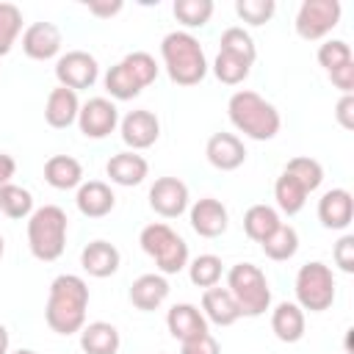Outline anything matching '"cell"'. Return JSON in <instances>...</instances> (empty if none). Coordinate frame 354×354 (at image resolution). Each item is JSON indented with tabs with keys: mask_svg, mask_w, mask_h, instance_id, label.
I'll list each match as a JSON object with an SVG mask.
<instances>
[{
	"mask_svg": "<svg viewBox=\"0 0 354 354\" xmlns=\"http://www.w3.org/2000/svg\"><path fill=\"white\" fill-rule=\"evenodd\" d=\"M227 116L238 133H243L246 138H254V141H271L282 127L279 111L266 97H260L257 91H249V88H241L230 97Z\"/></svg>",
	"mask_w": 354,
	"mask_h": 354,
	"instance_id": "obj_2",
	"label": "cell"
},
{
	"mask_svg": "<svg viewBox=\"0 0 354 354\" xmlns=\"http://www.w3.org/2000/svg\"><path fill=\"white\" fill-rule=\"evenodd\" d=\"M66 213L58 205H41L28 216V249L36 260L53 263L66 246Z\"/></svg>",
	"mask_w": 354,
	"mask_h": 354,
	"instance_id": "obj_4",
	"label": "cell"
},
{
	"mask_svg": "<svg viewBox=\"0 0 354 354\" xmlns=\"http://www.w3.org/2000/svg\"><path fill=\"white\" fill-rule=\"evenodd\" d=\"M279 213L271 207V205H252L246 213H243V230L252 241L263 243L277 227H279Z\"/></svg>",
	"mask_w": 354,
	"mask_h": 354,
	"instance_id": "obj_27",
	"label": "cell"
},
{
	"mask_svg": "<svg viewBox=\"0 0 354 354\" xmlns=\"http://www.w3.org/2000/svg\"><path fill=\"white\" fill-rule=\"evenodd\" d=\"M174 17L185 28H202L213 17V3L210 0H177L174 3Z\"/></svg>",
	"mask_w": 354,
	"mask_h": 354,
	"instance_id": "obj_37",
	"label": "cell"
},
{
	"mask_svg": "<svg viewBox=\"0 0 354 354\" xmlns=\"http://www.w3.org/2000/svg\"><path fill=\"white\" fill-rule=\"evenodd\" d=\"M227 290L232 293L241 315H246V318H257L271 307L268 279L252 263H235L227 271Z\"/></svg>",
	"mask_w": 354,
	"mask_h": 354,
	"instance_id": "obj_5",
	"label": "cell"
},
{
	"mask_svg": "<svg viewBox=\"0 0 354 354\" xmlns=\"http://www.w3.org/2000/svg\"><path fill=\"white\" fill-rule=\"evenodd\" d=\"M141 249L155 260L158 271L166 274H180L188 266V243L163 221L147 224L138 235Z\"/></svg>",
	"mask_w": 354,
	"mask_h": 354,
	"instance_id": "obj_6",
	"label": "cell"
},
{
	"mask_svg": "<svg viewBox=\"0 0 354 354\" xmlns=\"http://www.w3.org/2000/svg\"><path fill=\"white\" fill-rule=\"evenodd\" d=\"M282 171H288L290 177H296V180L304 185V191H307V194L318 191V188H321V183H324V166H321L315 158H307V155L290 158V160L285 163V169H282Z\"/></svg>",
	"mask_w": 354,
	"mask_h": 354,
	"instance_id": "obj_32",
	"label": "cell"
},
{
	"mask_svg": "<svg viewBox=\"0 0 354 354\" xmlns=\"http://www.w3.org/2000/svg\"><path fill=\"white\" fill-rule=\"evenodd\" d=\"M86 307H88V285L77 274H58L50 282L44 321L55 335H75L86 326Z\"/></svg>",
	"mask_w": 354,
	"mask_h": 354,
	"instance_id": "obj_1",
	"label": "cell"
},
{
	"mask_svg": "<svg viewBox=\"0 0 354 354\" xmlns=\"http://www.w3.org/2000/svg\"><path fill=\"white\" fill-rule=\"evenodd\" d=\"M119 133H122V141H124L133 152H138V149H147V147H152V144L158 141V136H160V122H158V116H155L152 111L138 108V111H130V113L119 122Z\"/></svg>",
	"mask_w": 354,
	"mask_h": 354,
	"instance_id": "obj_12",
	"label": "cell"
},
{
	"mask_svg": "<svg viewBox=\"0 0 354 354\" xmlns=\"http://www.w3.org/2000/svg\"><path fill=\"white\" fill-rule=\"evenodd\" d=\"M105 174L111 177V183L116 185H124V188H133V185H141L149 174V163L144 155L127 149V152H116L111 155V160L105 163Z\"/></svg>",
	"mask_w": 354,
	"mask_h": 354,
	"instance_id": "obj_17",
	"label": "cell"
},
{
	"mask_svg": "<svg viewBox=\"0 0 354 354\" xmlns=\"http://www.w3.org/2000/svg\"><path fill=\"white\" fill-rule=\"evenodd\" d=\"M8 343H11L8 340V329L0 324V354H8Z\"/></svg>",
	"mask_w": 354,
	"mask_h": 354,
	"instance_id": "obj_47",
	"label": "cell"
},
{
	"mask_svg": "<svg viewBox=\"0 0 354 354\" xmlns=\"http://www.w3.org/2000/svg\"><path fill=\"white\" fill-rule=\"evenodd\" d=\"M75 205H77V210H80L83 216H88V218H102V216H108V213L113 210L116 196H113V191H111L108 183H102V180H88V183H80V185H77Z\"/></svg>",
	"mask_w": 354,
	"mask_h": 354,
	"instance_id": "obj_19",
	"label": "cell"
},
{
	"mask_svg": "<svg viewBox=\"0 0 354 354\" xmlns=\"http://www.w3.org/2000/svg\"><path fill=\"white\" fill-rule=\"evenodd\" d=\"M277 11L274 0H238L235 3V14L249 22V25H266Z\"/></svg>",
	"mask_w": 354,
	"mask_h": 354,
	"instance_id": "obj_40",
	"label": "cell"
},
{
	"mask_svg": "<svg viewBox=\"0 0 354 354\" xmlns=\"http://www.w3.org/2000/svg\"><path fill=\"white\" fill-rule=\"evenodd\" d=\"M55 77H58V86L72 88V91L91 88L100 77L97 58L86 50H69L55 61Z\"/></svg>",
	"mask_w": 354,
	"mask_h": 354,
	"instance_id": "obj_9",
	"label": "cell"
},
{
	"mask_svg": "<svg viewBox=\"0 0 354 354\" xmlns=\"http://www.w3.org/2000/svg\"><path fill=\"white\" fill-rule=\"evenodd\" d=\"M77 113H80V100H77V91L72 88H64V86H55L50 94H47V102H44V122L55 130H64L69 124L77 122Z\"/></svg>",
	"mask_w": 354,
	"mask_h": 354,
	"instance_id": "obj_18",
	"label": "cell"
},
{
	"mask_svg": "<svg viewBox=\"0 0 354 354\" xmlns=\"http://www.w3.org/2000/svg\"><path fill=\"white\" fill-rule=\"evenodd\" d=\"M169 299V282L163 274H141L130 285V301L136 310L152 313Z\"/></svg>",
	"mask_w": 354,
	"mask_h": 354,
	"instance_id": "obj_21",
	"label": "cell"
},
{
	"mask_svg": "<svg viewBox=\"0 0 354 354\" xmlns=\"http://www.w3.org/2000/svg\"><path fill=\"white\" fill-rule=\"evenodd\" d=\"M116 124H119V108L108 97H91L88 102L80 105L77 127L86 138H105L116 130Z\"/></svg>",
	"mask_w": 354,
	"mask_h": 354,
	"instance_id": "obj_10",
	"label": "cell"
},
{
	"mask_svg": "<svg viewBox=\"0 0 354 354\" xmlns=\"http://www.w3.org/2000/svg\"><path fill=\"white\" fill-rule=\"evenodd\" d=\"M119 249L108 241H91L83 252H80V266L88 277H97V279H105L111 274L119 271Z\"/></svg>",
	"mask_w": 354,
	"mask_h": 354,
	"instance_id": "obj_20",
	"label": "cell"
},
{
	"mask_svg": "<svg viewBox=\"0 0 354 354\" xmlns=\"http://www.w3.org/2000/svg\"><path fill=\"white\" fill-rule=\"evenodd\" d=\"M205 155H207V160H210L213 169H218V171H235L246 160V147H243V141L235 133H213L207 138Z\"/></svg>",
	"mask_w": 354,
	"mask_h": 354,
	"instance_id": "obj_15",
	"label": "cell"
},
{
	"mask_svg": "<svg viewBox=\"0 0 354 354\" xmlns=\"http://www.w3.org/2000/svg\"><path fill=\"white\" fill-rule=\"evenodd\" d=\"M149 207L163 218H177L188 210V185L180 177H158L149 188Z\"/></svg>",
	"mask_w": 354,
	"mask_h": 354,
	"instance_id": "obj_11",
	"label": "cell"
},
{
	"mask_svg": "<svg viewBox=\"0 0 354 354\" xmlns=\"http://www.w3.org/2000/svg\"><path fill=\"white\" fill-rule=\"evenodd\" d=\"M249 69H252L249 61H243V58H238V55H230V53H221V50H218V55H216V61H213V75H216L224 86H238V83H243V80L249 77Z\"/></svg>",
	"mask_w": 354,
	"mask_h": 354,
	"instance_id": "obj_33",
	"label": "cell"
},
{
	"mask_svg": "<svg viewBox=\"0 0 354 354\" xmlns=\"http://www.w3.org/2000/svg\"><path fill=\"white\" fill-rule=\"evenodd\" d=\"M218 44H221V47H218L221 53L238 55V58H243V61H249V64H254V58H257V47H254V41H252V36H249L243 28H238V25L227 28V30L221 33Z\"/></svg>",
	"mask_w": 354,
	"mask_h": 354,
	"instance_id": "obj_34",
	"label": "cell"
},
{
	"mask_svg": "<svg viewBox=\"0 0 354 354\" xmlns=\"http://www.w3.org/2000/svg\"><path fill=\"white\" fill-rule=\"evenodd\" d=\"M354 218V196L346 188H332L318 199V221L326 230H346Z\"/></svg>",
	"mask_w": 354,
	"mask_h": 354,
	"instance_id": "obj_16",
	"label": "cell"
},
{
	"mask_svg": "<svg viewBox=\"0 0 354 354\" xmlns=\"http://www.w3.org/2000/svg\"><path fill=\"white\" fill-rule=\"evenodd\" d=\"M274 199H277V207L282 213L296 216L304 207V202H307V191H304V185L296 177H290L288 171H282L277 177V183H274Z\"/></svg>",
	"mask_w": 354,
	"mask_h": 354,
	"instance_id": "obj_28",
	"label": "cell"
},
{
	"mask_svg": "<svg viewBox=\"0 0 354 354\" xmlns=\"http://www.w3.org/2000/svg\"><path fill=\"white\" fill-rule=\"evenodd\" d=\"M119 329L108 321H94L80 329V348L86 354H116L119 351Z\"/></svg>",
	"mask_w": 354,
	"mask_h": 354,
	"instance_id": "obj_26",
	"label": "cell"
},
{
	"mask_svg": "<svg viewBox=\"0 0 354 354\" xmlns=\"http://www.w3.org/2000/svg\"><path fill=\"white\" fill-rule=\"evenodd\" d=\"M166 326H169L171 337H177L180 343L207 332V321H205L202 310L194 307V304H188V301L169 307V313H166Z\"/></svg>",
	"mask_w": 354,
	"mask_h": 354,
	"instance_id": "obj_23",
	"label": "cell"
},
{
	"mask_svg": "<svg viewBox=\"0 0 354 354\" xmlns=\"http://www.w3.org/2000/svg\"><path fill=\"white\" fill-rule=\"evenodd\" d=\"M326 75H329L332 86L340 88L343 94H351L354 91V61H348V64H343V66H337V69H332Z\"/></svg>",
	"mask_w": 354,
	"mask_h": 354,
	"instance_id": "obj_43",
	"label": "cell"
},
{
	"mask_svg": "<svg viewBox=\"0 0 354 354\" xmlns=\"http://www.w3.org/2000/svg\"><path fill=\"white\" fill-rule=\"evenodd\" d=\"M33 194L22 185H3L0 188V213L8 216V218H28L33 213Z\"/></svg>",
	"mask_w": 354,
	"mask_h": 354,
	"instance_id": "obj_30",
	"label": "cell"
},
{
	"mask_svg": "<svg viewBox=\"0 0 354 354\" xmlns=\"http://www.w3.org/2000/svg\"><path fill=\"white\" fill-rule=\"evenodd\" d=\"M260 246H263V252H266L268 260H277V263L290 260L299 252V232L290 224H279Z\"/></svg>",
	"mask_w": 354,
	"mask_h": 354,
	"instance_id": "obj_29",
	"label": "cell"
},
{
	"mask_svg": "<svg viewBox=\"0 0 354 354\" xmlns=\"http://www.w3.org/2000/svg\"><path fill=\"white\" fill-rule=\"evenodd\" d=\"M335 274L326 263L321 260H313V263H304L296 274V304L301 310H310V313H324L332 307L335 301Z\"/></svg>",
	"mask_w": 354,
	"mask_h": 354,
	"instance_id": "obj_7",
	"label": "cell"
},
{
	"mask_svg": "<svg viewBox=\"0 0 354 354\" xmlns=\"http://www.w3.org/2000/svg\"><path fill=\"white\" fill-rule=\"evenodd\" d=\"M202 315H205V321H210L216 326H232L241 318V310L227 288L213 285V288H205V293H202Z\"/></svg>",
	"mask_w": 354,
	"mask_h": 354,
	"instance_id": "obj_22",
	"label": "cell"
},
{
	"mask_svg": "<svg viewBox=\"0 0 354 354\" xmlns=\"http://www.w3.org/2000/svg\"><path fill=\"white\" fill-rule=\"evenodd\" d=\"M86 8H88V14L105 19V17H113L122 11V0H91V3H86Z\"/></svg>",
	"mask_w": 354,
	"mask_h": 354,
	"instance_id": "obj_45",
	"label": "cell"
},
{
	"mask_svg": "<svg viewBox=\"0 0 354 354\" xmlns=\"http://www.w3.org/2000/svg\"><path fill=\"white\" fill-rule=\"evenodd\" d=\"M304 310L296 301H279L271 310V332L282 343H299L304 337Z\"/></svg>",
	"mask_w": 354,
	"mask_h": 354,
	"instance_id": "obj_24",
	"label": "cell"
},
{
	"mask_svg": "<svg viewBox=\"0 0 354 354\" xmlns=\"http://www.w3.org/2000/svg\"><path fill=\"white\" fill-rule=\"evenodd\" d=\"M180 354H221V348H218V340L210 332H205V335H196L191 340H183Z\"/></svg>",
	"mask_w": 354,
	"mask_h": 354,
	"instance_id": "obj_42",
	"label": "cell"
},
{
	"mask_svg": "<svg viewBox=\"0 0 354 354\" xmlns=\"http://www.w3.org/2000/svg\"><path fill=\"white\" fill-rule=\"evenodd\" d=\"M44 180H47V185H53L58 191L77 188L83 183V166L72 155H53L44 163Z\"/></svg>",
	"mask_w": 354,
	"mask_h": 354,
	"instance_id": "obj_25",
	"label": "cell"
},
{
	"mask_svg": "<svg viewBox=\"0 0 354 354\" xmlns=\"http://www.w3.org/2000/svg\"><path fill=\"white\" fill-rule=\"evenodd\" d=\"M335 116L343 130H354V94H343L335 105Z\"/></svg>",
	"mask_w": 354,
	"mask_h": 354,
	"instance_id": "obj_44",
	"label": "cell"
},
{
	"mask_svg": "<svg viewBox=\"0 0 354 354\" xmlns=\"http://www.w3.org/2000/svg\"><path fill=\"white\" fill-rule=\"evenodd\" d=\"M22 30V11L14 3H0V58L11 53Z\"/></svg>",
	"mask_w": 354,
	"mask_h": 354,
	"instance_id": "obj_36",
	"label": "cell"
},
{
	"mask_svg": "<svg viewBox=\"0 0 354 354\" xmlns=\"http://www.w3.org/2000/svg\"><path fill=\"white\" fill-rule=\"evenodd\" d=\"M160 55L163 66L177 86H196L207 75V58L196 36L188 30H171L160 41Z\"/></svg>",
	"mask_w": 354,
	"mask_h": 354,
	"instance_id": "obj_3",
	"label": "cell"
},
{
	"mask_svg": "<svg viewBox=\"0 0 354 354\" xmlns=\"http://www.w3.org/2000/svg\"><path fill=\"white\" fill-rule=\"evenodd\" d=\"M188 218H191L194 232L202 235V238H218V235L227 232V224H230L227 207H224L218 199H213V196L196 199V202L191 205Z\"/></svg>",
	"mask_w": 354,
	"mask_h": 354,
	"instance_id": "obj_13",
	"label": "cell"
},
{
	"mask_svg": "<svg viewBox=\"0 0 354 354\" xmlns=\"http://www.w3.org/2000/svg\"><path fill=\"white\" fill-rule=\"evenodd\" d=\"M348 61H354V55H351L348 41H343V39H329V41H324L318 47V64L326 72H332V69H337V66H343Z\"/></svg>",
	"mask_w": 354,
	"mask_h": 354,
	"instance_id": "obj_39",
	"label": "cell"
},
{
	"mask_svg": "<svg viewBox=\"0 0 354 354\" xmlns=\"http://www.w3.org/2000/svg\"><path fill=\"white\" fill-rule=\"evenodd\" d=\"M335 266L343 271V274H354V235H343L337 243H335Z\"/></svg>",
	"mask_w": 354,
	"mask_h": 354,
	"instance_id": "obj_41",
	"label": "cell"
},
{
	"mask_svg": "<svg viewBox=\"0 0 354 354\" xmlns=\"http://www.w3.org/2000/svg\"><path fill=\"white\" fill-rule=\"evenodd\" d=\"M340 14H343V8L337 0H304L296 11L293 25L304 41H318L337 28Z\"/></svg>",
	"mask_w": 354,
	"mask_h": 354,
	"instance_id": "obj_8",
	"label": "cell"
},
{
	"mask_svg": "<svg viewBox=\"0 0 354 354\" xmlns=\"http://www.w3.org/2000/svg\"><path fill=\"white\" fill-rule=\"evenodd\" d=\"M14 354H36V351H30V348H19V351H14Z\"/></svg>",
	"mask_w": 354,
	"mask_h": 354,
	"instance_id": "obj_49",
	"label": "cell"
},
{
	"mask_svg": "<svg viewBox=\"0 0 354 354\" xmlns=\"http://www.w3.org/2000/svg\"><path fill=\"white\" fill-rule=\"evenodd\" d=\"M17 174V160L6 152H0V188L11 183V177Z\"/></svg>",
	"mask_w": 354,
	"mask_h": 354,
	"instance_id": "obj_46",
	"label": "cell"
},
{
	"mask_svg": "<svg viewBox=\"0 0 354 354\" xmlns=\"http://www.w3.org/2000/svg\"><path fill=\"white\" fill-rule=\"evenodd\" d=\"M61 30L53 22H33L22 33V53L33 61H50L61 53Z\"/></svg>",
	"mask_w": 354,
	"mask_h": 354,
	"instance_id": "obj_14",
	"label": "cell"
},
{
	"mask_svg": "<svg viewBox=\"0 0 354 354\" xmlns=\"http://www.w3.org/2000/svg\"><path fill=\"white\" fill-rule=\"evenodd\" d=\"M221 257L216 254H199L188 263V277L196 288H213L221 279Z\"/></svg>",
	"mask_w": 354,
	"mask_h": 354,
	"instance_id": "obj_35",
	"label": "cell"
},
{
	"mask_svg": "<svg viewBox=\"0 0 354 354\" xmlns=\"http://www.w3.org/2000/svg\"><path fill=\"white\" fill-rule=\"evenodd\" d=\"M105 88H108V94L113 97V100H133V97H138L144 88H141V83L130 75V69L119 61V64H113L108 72H105Z\"/></svg>",
	"mask_w": 354,
	"mask_h": 354,
	"instance_id": "obj_31",
	"label": "cell"
},
{
	"mask_svg": "<svg viewBox=\"0 0 354 354\" xmlns=\"http://www.w3.org/2000/svg\"><path fill=\"white\" fill-rule=\"evenodd\" d=\"M3 252H6V241H3V235H0V257H3Z\"/></svg>",
	"mask_w": 354,
	"mask_h": 354,
	"instance_id": "obj_48",
	"label": "cell"
},
{
	"mask_svg": "<svg viewBox=\"0 0 354 354\" xmlns=\"http://www.w3.org/2000/svg\"><path fill=\"white\" fill-rule=\"evenodd\" d=\"M122 64H124V66L130 69V75L141 83V88H147V86L155 83V77H158V64H155V58H152L149 53H144V50H136V53L124 55Z\"/></svg>",
	"mask_w": 354,
	"mask_h": 354,
	"instance_id": "obj_38",
	"label": "cell"
}]
</instances>
